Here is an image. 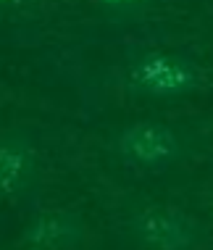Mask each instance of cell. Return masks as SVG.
<instances>
[{
  "label": "cell",
  "mask_w": 213,
  "mask_h": 250,
  "mask_svg": "<svg viewBox=\"0 0 213 250\" xmlns=\"http://www.w3.org/2000/svg\"><path fill=\"white\" fill-rule=\"evenodd\" d=\"M45 0H0V11H3V19H32L37 16L39 8H42Z\"/></svg>",
  "instance_id": "cell-7"
},
{
  "label": "cell",
  "mask_w": 213,
  "mask_h": 250,
  "mask_svg": "<svg viewBox=\"0 0 213 250\" xmlns=\"http://www.w3.org/2000/svg\"><path fill=\"white\" fill-rule=\"evenodd\" d=\"M90 227L77 208H50L29 219L16 240V248L26 250H79L87 242Z\"/></svg>",
  "instance_id": "cell-5"
},
{
  "label": "cell",
  "mask_w": 213,
  "mask_h": 250,
  "mask_svg": "<svg viewBox=\"0 0 213 250\" xmlns=\"http://www.w3.org/2000/svg\"><path fill=\"white\" fill-rule=\"evenodd\" d=\"M126 90L153 100L187 98L203 90V71L184 53H142L126 66Z\"/></svg>",
  "instance_id": "cell-3"
},
{
  "label": "cell",
  "mask_w": 213,
  "mask_h": 250,
  "mask_svg": "<svg viewBox=\"0 0 213 250\" xmlns=\"http://www.w3.org/2000/svg\"><path fill=\"white\" fill-rule=\"evenodd\" d=\"M39 153L29 126L11 124L0 134V192L8 206L24 208L39 192Z\"/></svg>",
  "instance_id": "cell-4"
},
{
  "label": "cell",
  "mask_w": 213,
  "mask_h": 250,
  "mask_svg": "<svg viewBox=\"0 0 213 250\" xmlns=\"http://www.w3.org/2000/svg\"><path fill=\"white\" fill-rule=\"evenodd\" d=\"M208 206H211V216H213V187H211V198H208Z\"/></svg>",
  "instance_id": "cell-8"
},
{
  "label": "cell",
  "mask_w": 213,
  "mask_h": 250,
  "mask_svg": "<svg viewBox=\"0 0 213 250\" xmlns=\"http://www.w3.org/2000/svg\"><path fill=\"white\" fill-rule=\"evenodd\" d=\"M111 147L124 166L148 174H161L197 153L190 132L158 119H139L118 126Z\"/></svg>",
  "instance_id": "cell-1"
},
{
  "label": "cell",
  "mask_w": 213,
  "mask_h": 250,
  "mask_svg": "<svg viewBox=\"0 0 213 250\" xmlns=\"http://www.w3.org/2000/svg\"><path fill=\"white\" fill-rule=\"evenodd\" d=\"M124 237L145 250H195L208 242V229L182 208L148 203L126 216Z\"/></svg>",
  "instance_id": "cell-2"
},
{
  "label": "cell",
  "mask_w": 213,
  "mask_h": 250,
  "mask_svg": "<svg viewBox=\"0 0 213 250\" xmlns=\"http://www.w3.org/2000/svg\"><path fill=\"white\" fill-rule=\"evenodd\" d=\"M97 5V11L103 13L108 21L116 24H132L145 19L153 13L158 5H163V0H92Z\"/></svg>",
  "instance_id": "cell-6"
}]
</instances>
